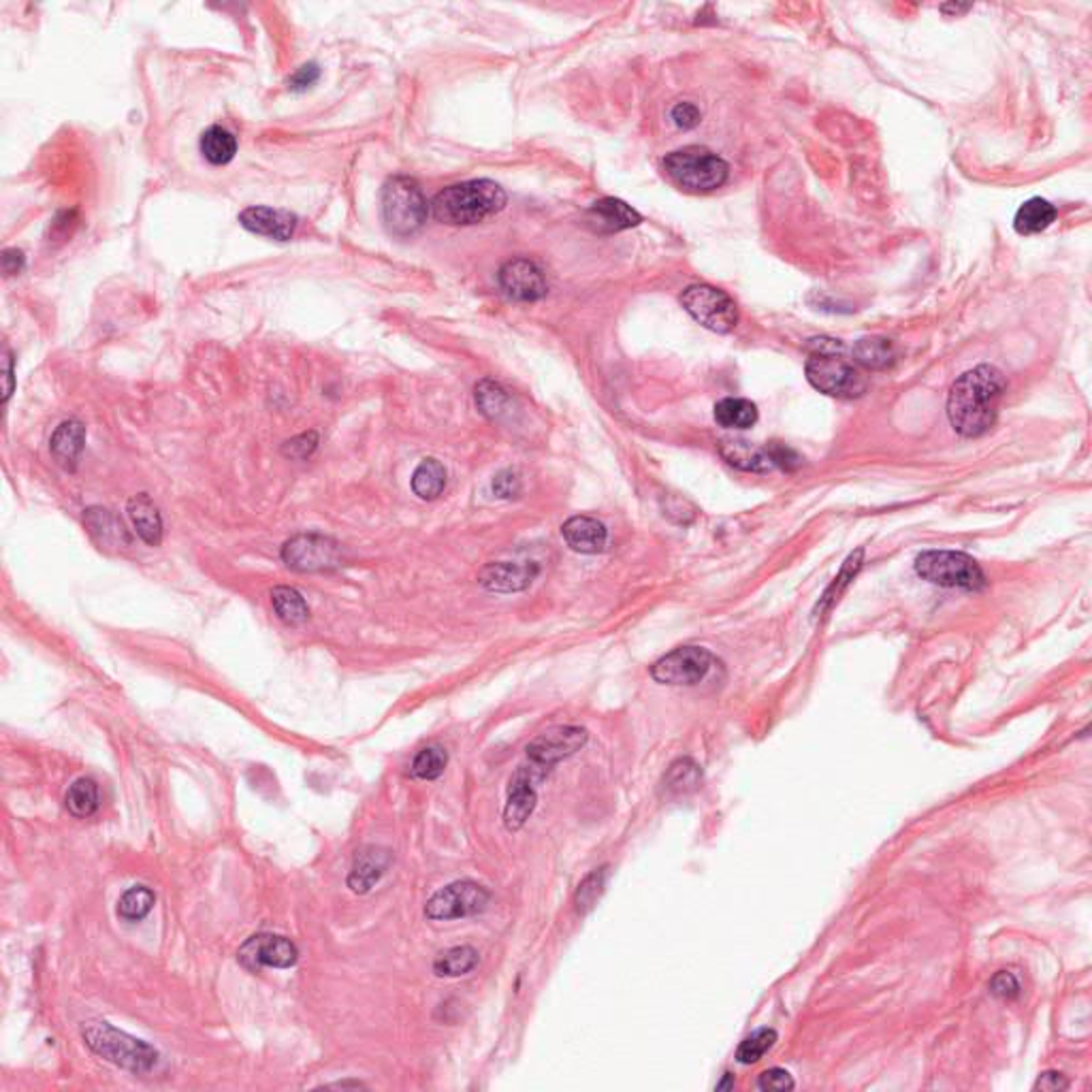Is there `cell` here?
Instances as JSON below:
<instances>
[{
    "mask_svg": "<svg viewBox=\"0 0 1092 1092\" xmlns=\"http://www.w3.org/2000/svg\"><path fill=\"white\" fill-rule=\"evenodd\" d=\"M1005 389L1003 371L993 366H980L962 373L952 384L948 397V418L956 434L962 438L988 434L996 423Z\"/></svg>",
    "mask_w": 1092,
    "mask_h": 1092,
    "instance_id": "1",
    "label": "cell"
},
{
    "mask_svg": "<svg viewBox=\"0 0 1092 1092\" xmlns=\"http://www.w3.org/2000/svg\"><path fill=\"white\" fill-rule=\"evenodd\" d=\"M506 208V192L491 179H470L440 190L431 214L442 224L468 226L493 218Z\"/></svg>",
    "mask_w": 1092,
    "mask_h": 1092,
    "instance_id": "2",
    "label": "cell"
},
{
    "mask_svg": "<svg viewBox=\"0 0 1092 1092\" xmlns=\"http://www.w3.org/2000/svg\"><path fill=\"white\" fill-rule=\"evenodd\" d=\"M811 357L806 361V380L819 393L838 400H856L867 393V378L845 359V348L838 339H811Z\"/></svg>",
    "mask_w": 1092,
    "mask_h": 1092,
    "instance_id": "3",
    "label": "cell"
},
{
    "mask_svg": "<svg viewBox=\"0 0 1092 1092\" xmlns=\"http://www.w3.org/2000/svg\"><path fill=\"white\" fill-rule=\"evenodd\" d=\"M84 1041L95 1054L133 1073H152L158 1065V1052L141 1039L113 1029L107 1022H90L82 1031Z\"/></svg>",
    "mask_w": 1092,
    "mask_h": 1092,
    "instance_id": "4",
    "label": "cell"
},
{
    "mask_svg": "<svg viewBox=\"0 0 1092 1092\" xmlns=\"http://www.w3.org/2000/svg\"><path fill=\"white\" fill-rule=\"evenodd\" d=\"M664 169L668 177L687 192H713L725 184L730 174L722 156L700 145H687L668 154Z\"/></svg>",
    "mask_w": 1092,
    "mask_h": 1092,
    "instance_id": "5",
    "label": "cell"
},
{
    "mask_svg": "<svg viewBox=\"0 0 1092 1092\" xmlns=\"http://www.w3.org/2000/svg\"><path fill=\"white\" fill-rule=\"evenodd\" d=\"M429 205L412 177L397 176L382 188V220L395 237L414 235L427 222Z\"/></svg>",
    "mask_w": 1092,
    "mask_h": 1092,
    "instance_id": "6",
    "label": "cell"
},
{
    "mask_svg": "<svg viewBox=\"0 0 1092 1092\" xmlns=\"http://www.w3.org/2000/svg\"><path fill=\"white\" fill-rule=\"evenodd\" d=\"M916 572L932 585L964 591H982L988 578L973 557L956 551H926L917 555Z\"/></svg>",
    "mask_w": 1092,
    "mask_h": 1092,
    "instance_id": "7",
    "label": "cell"
},
{
    "mask_svg": "<svg viewBox=\"0 0 1092 1092\" xmlns=\"http://www.w3.org/2000/svg\"><path fill=\"white\" fill-rule=\"evenodd\" d=\"M681 303L693 321L715 333H730L738 323V310L730 294L709 284L687 287L681 294Z\"/></svg>",
    "mask_w": 1092,
    "mask_h": 1092,
    "instance_id": "8",
    "label": "cell"
},
{
    "mask_svg": "<svg viewBox=\"0 0 1092 1092\" xmlns=\"http://www.w3.org/2000/svg\"><path fill=\"white\" fill-rule=\"evenodd\" d=\"M491 903V892L476 881H454L429 898L425 916L434 921L461 919L483 914Z\"/></svg>",
    "mask_w": 1092,
    "mask_h": 1092,
    "instance_id": "9",
    "label": "cell"
},
{
    "mask_svg": "<svg viewBox=\"0 0 1092 1092\" xmlns=\"http://www.w3.org/2000/svg\"><path fill=\"white\" fill-rule=\"evenodd\" d=\"M713 655L702 646H679L673 653L657 659L651 677L662 685H698L713 668Z\"/></svg>",
    "mask_w": 1092,
    "mask_h": 1092,
    "instance_id": "10",
    "label": "cell"
},
{
    "mask_svg": "<svg viewBox=\"0 0 1092 1092\" xmlns=\"http://www.w3.org/2000/svg\"><path fill=\"white\" fill-rule=\"evenodd\" d=\"M282 560L291 570L297 572H323L333 570L341 564L339 544L318 533H301L291 538L282 549Z\"/></svg>",
    "mask_w": 1092,
    "mask_h": 1092,
    "instance_id": "11",
    "label": "cell"
},
{
    "mask_svg": "<svg viewBox=\"0 0 1092 1092\" xmlns=\"http://www.w3.org/2000/svg\"><path fill=\"white\" fill-rule=\"evenodd\" d=\"M587 730L578 725H560L553 730L540 734L538 738L527 745V758L531 764H536L544 770L555 766L557 761L566 758H572L576 751L587 745Z\"/></svg>",
    "mask_w": 1092,
    "mask_h": 1092,
    "instance_id": "12",
    "label": "cell"
},
{
    "mask_svg": "<svg viewBox=\"0 0 1092 1092\" xmlns=\"http://www.w3.org/2000/svg\"><path fill=\"white\" fill-rule=\"evenodd\" d=\"M237 958L250 971H260L265 966H271V969H289V966L297 962L299 952L292 941L263 932V935L250 937L239 948Z\"/></svg>",
    "mask_w": 1092,
    "mask_h": 1092,
    "instance_id": "13",
    "label": "cell"
},
{
    "mask_svg": "<svg viewBox=\"0 0 1092 1092\" xmlns=\"http://www.w3.org/2000/svg\"><path fill=\"white\" fill-rule=\"evenodd\" d=\"M544 772V768L529 761V766H519L515 775H512L508 800L504 806V826L510 833H517V830L526 826L529 815L536 809L538 794L533 790V783L542 779Z\"/></svg>",
    "mask_w": 1092,
    "mask_h": 1092,
    "instance_id": "14",
    "label": "cell"
},
{
    "mask_svg": "<svg viewBox=\"0 0 1092 1092\" xmlns=\"http://www.w3.org/2000/svg\"><path fill=\"white\" fill-rule=\"evenodd\" d=\"M499 284L508 297L517 301H538L549 292L542 269L529 258H512L499 269Z\"/></svg>",
    "mask_w": 1092,
    "mask_h": 1092,
    "instance_id": "15",
    "label": "cell"
},
{
    "mask_svg": "<svg viewBox=\"0 0 1092 1092\" xmlns=\"http://www.w3.org/2000/svg\"><path fill=\"white\" fill-rule=\"evenodd\" d=\"M538 572L540 567L536 564L497 562L483 567L481 574H478V583L487 591H491V594H515V591L527 589Z\"/></svg>",
    "mask_w": 1092,
    "mask_h": 1092,
    "instance_id": "16",
    "label": "cell"
},
{
    "mask_svg": "<svg viewBox=\"0 0 1092 1092\" xmlns=\"http://www.w3.org/2000/svg\"><path fill=\"white\" fill-rule=\"evenodd\" d=\"M239 222L250 233L276 239V242H289L294 231H297L299 220L291 212L256 205V208H248L239 214Z\"/></svg>",
    "mask_w": 1092,
    "mask_h": 1092,
    "instance_id": "17",
    "label": "cell"
},
{
    "mask_svg": "<svg viewBox=\"0 0 1092 1092\" xmlns=\"http://www.w3.org/2000/svg\"><path fill=\"white\" fill-rule=\"evenodd\" d=\"M587 222L600 233H617L643 222V215L619 199H600L587 210Z\"/></svg>",
    "mask_w": 1092,
    "mask_h": 1092,
    "instance_id": "18",
    "label": "cell"
},
{
    "mask_svg": "<svg viewBox=\"0 0 1092 1092\" xmlns=\"http://www.w3.org/2000/svg\"><path fill=\"white\" fill-rule=\"evenodd\" d=\"M564 540L572 551L583 555H596L606 549L608 529L604 523L591 517H572L562 527Z\"/></svg>",
    "mask_w": 1092,
    "mask_h": 1092,
    "instance_id": "19",
    "label": "cell"
},
{
    "mask_svg": "<svg viewBox=\"0 0 1092 1092\" xmlns=\"http://www.w3.org/2000/svg\"><path fill=\"white\" fill-rule=\"evenodd\" d=\"M391 864V853L382 847H363L357 851L355 864L348 875V887L357 894H366L380 881Z\"/></svg>",
    "mask_w": 1092,
    "mask_h": 1092,
    "instance_id": "20",
    "label": "cell"
},
{
    "mask_svg": "<svg viewBox=\"0 0 1092 1092\" xmlns=\"http://www.w3.org/2000/svg\"><path fill=\"white\" fill-rule=\"evenodd\" d=\"M86 444V427L79 420L71 418L60 423V427L54 431L50 450L54 454L56 463L66 472H75L79 457H82Z\"/></svg>",
    "mask_w": 1092,
    "mask_h": 1092,
    "instance_id": "21",
    "label": "cell"
},
{
    "mask_svg": "<svg viewBox=\"0 0 1092 1092\" xmlns=\"http://www.w3.org/2000/svg\"><path fill=\"white\" fill-rule=\"evenodd\" d=\"M129 515L136 536H139L145 544L158 546L163 542V519L150 495L147 493L135 495L129 502Z\"/></svg>",
    "mask_w": 1092,
    "mask_h": 1092,
    "instance_id": "22",
    "label": "cell"
},
{
    "mask_svg": "<svg viewBox=\"0 0 1092 1092\" xmlns=\"http://www.w3.org/2000/svg\"><path fill=\"white\" fill-rule=\"evenodd\" d=\"M86 527L100 549H113V546L129 544V536L124 531L122 523L109 510L90 508L86 512Z\"/></svg>",
    "mask_w": 1092,
    "mask_h": 1092,
    "instance_id": "23",
    "label": "cell"
},
{
    "mask_svg": "<svg viewBox=\"0 0 1092 1092\" xmlns=\"http://www.w3.org/2000/svg\"><path fill=\"white\" fill-rule=\"evenodd\" d=\"M853 361L858 363V366L867 368V370H887L894 366V361L898 357V350L894 346L892 339L887 337H864L858 339L856 346L851 350Z\"/></svg>",
    "mask_w": 1092,
    "mask_h": 1092,
    "instance_id": "24",
    "label": "cell"
},
{
    "mask_svg": "<svg viewBox=\"0 0 1092 1092\" xmlns=\"http://www.w3.org/2000/svg\"><path fill=\"white\" fill-rule=\"evenodd\" d=\"M1056 220V210L1050 201L1045 199H1029L1022 208L1016 212L1014 229L1020 235H1037L1043 233L1048 226Z\"/></svg>",
    "mask_w": 1092,
    "mask_h": 1092,
    "instance_id": "25",
    "label": "cell"
},
{
    "mask_svg": "<svg viewBox=\"0 0 1092 1092\" xmlns=\"http://www.w3.org/2000/svg\"><path fill=\"white\" fill-rule=\"evenodd\" d=\"M715 420L723 429H751L758 423V408L743 397H725L715 404Z\"/></svg>",
    "mask_w": 1092,
    "mask_h": 1092,
    "instance_id": "26",
    "label": "cell"
},
{
    "mask_svg": "<svg viewBox=\"0 0 1092 1092\" xmlns=\"http://www.w3.org/2000/svg\"><path fill=\"white\" fill-rule=\"evenodd\" d=\"M702 783V770L689 758L675 760L664 775V792L668 796H685L696 792Z\"/></svg>",
    "mask_w": 1092,
    "mask_h": 1092,
    "instance_id": "27",
    "label": "cell"
},
{
    "mask_svg": "<svg viewBox=\"0 0 1092 1092\" xmlns=\"http://www.w3.org/2000/svg\"><path fill=\"white\" fill-rule=\"evenodd\" d=\"M201 154L212 165H229L237 154V139L222 127H210L201 135Z\"/></svg>",
    "mask_w": 1092,
    "mask_h": 1092,
    "instance_id": "28",
    "label": "cell"
},
{
    "mask_svg": "<svg viewBox=\"0 0 1092 1092\" xmlns=\"http://www.w3.org/2000/svg\"><path fill=\"white\" fill-rule=\"evenodd\" d=\"M64 804L68 813L77 819L93 817L98 809V788L93 779L82 777L68 785Z\"/></svg>",
    "mask_w": 1092,
    "mask_h": 1092,
    "instance_id": "29",
    "label": "cell"
},
{
    "mask_svg": "<svg viewBox=\"0 0 1092 1092\" xmlns=\"http://www.w3.org/2000/svg\"><path fill=\"white\" fill-rule=\"evenodd\" d=\"M447 487V468L438 459L420 461L412 474V491L420 499H436Z\"/></svg>",
    "mask_w": 1092,
    "mask_h": 1092,
    "instance_id": "30",
    "label": "cell"
},
{
    "mask_svg": "<svg viewBox=\"0 0 1092 1092\" xmlns=\"http://www.w3.org/2000/svg\"><path fill=\"white\" fill-rule=\"evenodd\" d=\"M271 606L276 610L278 617L287 625H301L310 617V608H307L305 600L297 589L292 587H276L271 591Z\"/></svg>",
    "mask_w": 1092,
    "mask_h": 1092,
    "instance_id": "31",
    "label": "cell"
},
{
    "mask_svg": "<svg viewBox=\"0 0 1092 1092\" xmlns=\"http://www.w3.org/2000/svg\"><path fill=\"white\" fill-rule=\"evenodd\" d=\"M478 952L472 946H457L442 952L434 962V973L438 977H461L468 975L478 966Z\"/></svg>",
    "mask_w": 1092,
    "mask_h": 1092,
    "instance_id": "32",
    "label": "cell"
},
{
    "mask_svg": "<svg viewBox=\"0 0 1092 1092\" xmlns=\"http://www.w3.org/2000/svg\"><path fill=\"white\" fill-rule=\"evenodd\" d=\"M722 454L730 465L751 472H766L772 468L766 448H754L747 442H725Z\"/></svg>",
    "mask_w": 1092,
    "mask_h": 1092,
    "instance_id": "33",
    "label": "cell"
},
{
    "mask_svg": "<svg viewBox=\"0 0 1092 1092\" xmlns=\"http://www.w3.org/2000/svg\"><path fill=\"white\" fill-rule=\"evenodd\" d=\"M154 903H156V896L150 887L135 885L131 890L124 892L118 901V916L127 921H141L152 912Z\"/></svg>",
    "mask_w": 1092,
    "mask_h": 1092,
    "instance_id": "34",
    "label": "cell"
},
{
    "mask_svg": "<svg viewBox=\"0 0 1092 1092\" xmlns=\"http://www.w3.org/2000/svg\"><path fill=\"white\" fill-rule=\"evenodd\" d=\"M476 406L481 408L487 418L499 420L508 412L510 397L497 382L483 380L481 384H476Z\"/></svg>",
    "mask_w": 1092,
    "mask_h": 1092,
    "instance_id": "35",
    "label": "cell"
},
{
    "mask_svg": "<svg viewBox=\"0 0 1092 1092\" xmlns=\"http://www.w3.org/2000/svg\"><path fill=\"white\" fill-rule=\"evenodd\" d=\"M606 878H608V869L602 867L598 871H594L591 875L580 881L576 896H574V903H576V912L580 916L589 914L591 909L596 907V903L600 901V896L604 894V885H606Z\"/></svg>",
    "mask_w": 1092,
    "mask_h": 1092,
    "instance_id": "36",
    "label": "cell"
},
{
    "mask_svg": "<svg viewBox=\"0 0 1092 1092\" xmlns=\"http://www.w3.org/2000/svg\"><path fill=\"white\" fill-rule=\"evenodd\" d=\"M447 764H448L447 751H444L438 745H431V747L420 749L416 754V758L412 761V775L416 779H423V781H434L442 775L444 768H447Z\"/></svg>",
    "mask_w": 1092,
    "mask_h": 1092,
    "instance_id": "37",
    "label": "cell"
},
{
    "mask_svg": "<svg viewBox=\"0 0 1092 1092\" xmlns=\"http://www.w3.org/2000/svg\"><path fill=\"white\" fill-rule=\"evenodd\" d=\"M777 1043V1031L772 1029H758L756 1033H751L749 1037L738 1045L736 1050V1061L741 1065H754L758 1063L761 1056H764L772 1045Z\"/></svg>",
    "mask_w": 1092,
    "mask_h": 1092,
    "instance_id": "38",
    "label": "cell"
},
{
    "mask_svg": "<svg viewBox=\"0 0 1092 1092\" xmlns=\"http://www.w3.org/2000/svg\"><path fill=\"white\" fill-rule=\"evenodd\" d=\"M862 555H864V551H862V549H858L856 553H853V555H849V560L845 562L843 570H840V574L837 576L835 585H833V587H830V591H828V594L824 596V604H828V602H835V600H838V594H840V591H843V589H845V587L849 585V580H853V576H856V574H858V570H860V567H862Z\"/></svg>",
    "mask_w": 1092,
    "mask_h": 1092,
    "instance_id": "39",
    "label": "cell"
},
{
    "mask_svg": "<svg viewBox=\"0 0 1092 1092\" xmlns=\"http://www.w3.org/2000/svg\"><path fill=\"white\" fill-rule=\"evenodd\" d=\"M794 1084V1077L790 1075V1072H785V1069L779 1067H772L766 1069L764 1073H760L758 1077V1088L760 1090H775V1092H783V1090H792Z\"/></svg>",
    "mask_w": 1092,
    "mask_h": 1092,
    "instance_id": "40",
    "label": "cell"
},
{
    "mask_svg": "<svg viewBox=\"0 0 1092 1092\" xmlns=\"http://www.w3.org/2000/svg\"><path fill=\"white\" fill-rule=\"evenodd\" d=\"M766 452H768V459L772 463V468H781V470L792 472L802 463L799 454H796L792 448L783 447V444H779V442H770L766 447Z\"/></svg>",
    "mask_w": 1092,
    "mask_h": 1092,
    "instance_id": "41",
    "label": "cell"
},
{
    "mask_svg": "<svg viewBox=\"0 0 1092 1092\" xmlns=\"http://www.w3.org/2000/svg\"><path fill=\"white\" fill-rule=\"evenodd\" d=\"M990 993L998 998H1018L1020 996V984L1016 980L1014 973H1007V971H998L993 980H990Z\"/></svg>",
    "mask_w": 1092,
    "mask_h": 1092,
    "instance_id": "42",
    "label": "cell"
},
{
    "mask_svg": "<svg viewBox=\"0 0 1092 1092\" xmlns=\"http://www.w3.org/2000/svg\"><path fill=\"white\" fill-rule=\"evenodd\" d=\"M316 447H318V436L314 434V431H310V434H303V436L289 440L287 444H284L282 452L287 454V457H292V459H307L316 450Z\"/></svg>",
    "mask_w": 1092,
    "mask_h": 1092,
    "instance_id": "43",
    "label": "cell"
},
{
    "mask_svg": "<svg viewBox=\"0 0 1092 1092\" xmlns=\"http://www.w3.org/2000/svg\"><path fill=\"white\" fill-rule=\"evenodd\" d=\"M521 488H523L521 478H519L517 472H512V470L499 472V474L493 478V493H495L499 499L519 497Z\"/></svg>",
    "mask_w": 1092,
    "mask_h": 1092,
    "instance_id": "44",
    "label": "cell"
},
{
    "mask_svg": "<svg viewBox=\"0 0 1092 1092\" xmlns=\"http://www.w3.org/2000/svg\"><path fill=\"white\" fill-rule=\"evenodd\" d=\"M702 113L700 109L693 105V102H679V105L673 109V120L679 129L682 131H689V129H696L700 124Z\"/></svg>",
    "mask_w": 1092,
    "mask_h": 1092,
    "instance_id": "45",
    "label": "cell"
},
{
    "mask_svg": "<svg viewBox=\"0 0 1092 1092\" xmlns=\"http://www.w3.org/2000/svg\"><path fill=\"white\" fill-rule=\"evenodd\" d=\"M318 77H321V68H318L316 64H303L299 71L289 79V88L301 93V90H307L310 86H314L318 82Z\"/></svg>",
    "mask_w": 1092,
    "mask_h": 1092,
    "instance_id": "46",
    "label": "cell"
},
{
    "mask_svg": "<svg viewBox=\"0 0 1092 1092\" xmlns=\"http://www.w3.org/2000/svg\"><path fill=\"white\" fill-rule=\"evenodd\" d=\"M1069 1086H1072V1082H1069V1079L1063 1073L1045 1072V1073L1039 1075L1037 1082H1034L1033 1090H1037V1092L1039 1090L1041 1092H1063V1090H1069Z\"/></svg>",
    "mask_w": 1092,
    "mask_h": 1092,
    "instance_id": "47",
    "label": "cell"
},
{
    "mask_svg": "<svg viewBox=\"0 0 1092 1092\" xmlns=\"http://www.w3.org/2000/svg\"><path fill=\"white\" fill-rule=\"evenodd\" d=\"M3 269L7 276H16L21 269H24V254L20 253L16 248H9L3 253Z\"/></svg>",
    "mask_w": 1092,
    "mask_h": 1092,
    "instance_id": "48",
    "label": "cell"
},
{
    "mask_svg": "<svg viewBox=\"0 0 1092 1092\" xmlns=\"http://www.w3.org/2000/svg\"><path fill=\"white\" fill-rule=\"evenodd\" d=\"M5 373H3V380H5V389H3V402L9 400L11 391H14V359H11V352H5Z\"/></svg>",
    "mask_w": 1092,
    "mask_h": 1092,
    "instance_id": "49",
    "label": "cell"
},
{
    "mask_svg": "<svg viewBox=\"0 0 1092 1092\" xmlns=\"http://www.w3.org/2000/svg\"><path fill=\"white\" fill-rule=\"evenodd\" d=\"M734 1088V1075L732 1073H723V1079L720 1084H717V1090H732Z\"/></svg>",
    "mask_w": 1092,
    "mask_h": 1092,
    "instance_id": "50",
    "label": "cell"
}]
</instances>
